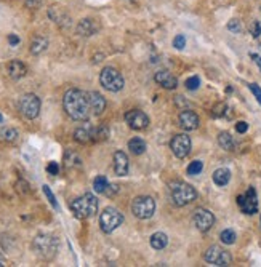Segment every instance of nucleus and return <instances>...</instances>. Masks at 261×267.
<instances>
[{
  "mask_svg": "<svg viewBox=\"0 0 261 267\" xmlns=\"http://www.w3.org/2000/svg\"><path fill=\"white\" fill-rule=\"evenodd\" d=\"M47 171L50 173L52 176H54V175H58L59 173V165L56 162H50L48 163V167H47Z\"/></svg>",
  "mask_w": 261,
  "mask_h": 267,
  "instance_id": "obj_37",
  "label": "nucleus"
},
{
  "mask_svg": "<svg viewBox=\"0 0 261 267\" xmlns=\"http://www.w3.org/2000/svg\"><path fill=\"white\" fill-rule=\"evenodd\" d=\"M199 85H201V79L197 77V75H194V77H191L186 80V88L188 90H197Z\"/></svg>",
  "mask_w": 261,
  "mask_h": 267,
  "instance_id": "obj_32",
  "label": "nucleus"
},
{
  "mask_svg": "<svg viewBox=\"0 0 261 267\" xmlns=\"http://www.w3.org/2000/svg\"><path fill=\"white\" fill-rule=\"evenodd\" d=\"M170 149L171 152L175 154V157L184 159V157H188L191 152V138L184 133L173 136V139L170 141Z\"/></svg>",
  "mask_w": 261,
  "mask_h": 267,
  "instance_id": "obj_11",
  "label": "nucleus"
},
{
  "mask_svg": "<svg viewBox=\"0 0 261 267\" xmlns=\"http://www.w3.org/2000/svg\"><path fill=\"white\" fill-rule=\"evenodd\" d=\"M218 144L221 146L224 150H232L234 149V139H232V136L229 133H219L218 134Z\"/></svg>",
  "mask_w": 261,
  "mask_h": 267,
  "instance_id": "obj_25",
  "label": "nucleus"
},
{
  "mask_svg": "<svg viewBox=\"0 0 261 267\" xmlns=\"http://www.w3.org/2000/svg\"><path fill=\"white\" fill-rule=\"evenodd\" d=\"M237 205H239V208L242 210V213H245V215H255L257 211H258L257 190L253 189V187H249L244 195H239L237 197Z\"/></svg>",
  "mask_w": 261,
  "mask_h": 267,
  "instance_id": "obj_10",
  "label": "nucleus"
},
{
  "mask_svg": "<svg viewBox=\"0 0 261 267\" xmlns=\"http://www.w3.org/2000/svg\"><path fill=\"white\" fill-rule=\"evenodd\" d=\"M128 149L133 155H141L146 152V142L141 138H133L128 141Z\"/></svg>",
  "mask_w": 261,
  "mask_h": 267,
  "instance_id": "obj_23",
  "label": "nucleus"
},
{
  "mask_svg": "<svg viewBox=\"0 0 261 267\" xmlns=\"http://www.w3.org/2000/svg\"><path fill=\"white\" fill-rule=\"evenodd\" d=\"M228 29L234 34H239L240 31H242V26H240V23L237 21V19H231V21L228 23Z\"/></svg>",
  "mask_w": 261,
  "mask_h": 267,
  "instance_id": "obj_35",
  "label": "nucleus"
},
{
  "mask_svg": "<svg viewBox=\"0 0 261 267\" xmlns=\"http://www.w3.org/2000/svg\"><path fill=\"white\" fill-rule=\"evenodd\" d=\"M236 232L234 230H231V229H226L223 230L221 234H219V240H221L224 245H232V243H236Z\"/></svg>",
  "mask_w": 261,
  "mask_h": 267,
  "instance_id": "obj_27",
  "label": "nucleus"
},
{
  "mask_svg": "<svg viewBox=\"0 0 261 267\" xmlns=\"http://www.w3.org/2000/svg\"><path fill=\"white\" fill-rule=\"evenodd\" d=\"M236 130H237V133H245L247 130H249V123H247V122H239L236 125Z\"/></svg>",
  "mask_w": 261,
  "mask_h": 267,
  "instance_id": "obj_40",
  "label": "nucleus"
},
{
  "mask_svg": "<svg viewBox=\"0 0 261 267\" xmlns=\"http://www.w3.org/2000/svg\"><path fill=\"white\" fill-rule=\"evenodd\" d=\"M250 32H252V36L258 39L261 36V21H255L252 26H250Z\"/></svg>",
  "mask_w": 261,
  "mask_h": 267,
  "instance_id": "obj_36",
  "label": "nucleus"
},
{
  "mask_svg": "<svg viewBox=\"0 0 261 267\" xmlns=\"http://www.w3.org/2000/svg\"><path fill=\"white\" fill-rule=\"evenodd\" d=\"M42 2L44 0H26V6L27 8H39Z\"/></svg>",
  "mask_w": 261,
  "mask_h": 267,
  "instance_id": "obj_39",
  "label": "nucleus"
},
{
  "mask_svg": "<svg viewBox=\"0 0 261 267\" xmlns=\"http://www.w3.org/2000/svg\"><path fill=\"white\" fill-rule=\"evenodd\" d=\"M8 42H10L11 46H16L19 42H21V40H19V37L16 36V34H10V36H8Z\"/></svg>",
  "mask_w": 261,
  "mask_h": 267,
  "instance_id": "obj_41",
  "label": "nucleus"
},
{
  "mask_svg": "<svg viewBox=\"0 0 261 267\" xmlns=\"http://www.w3.org/2000/svg\"><path fill=\"white\" fill-rule=\"evenodd\" d=\"M0 136L5 139V141H15L18 138V132L15 128H2L0 130Z\"/></svg>",
  "mask_w": 261,
  "mask_h": 267,
  "instance_id": "obj_29",
  "label": "nucleus"
},
{
  "mask_svg": "<svg viewBox=\"0 0 261 267\" xmlns=\"http://www.w3.org/2000/svg\"><path fill=\"white\" fill-rule=\"evenodd\" d=\"M74 139L80 144H87V142L93 141V128H77L74 133Z\"/></svg>",
  "mask_w": 261,
  "mask_h": 267,
  "instance_id": "obj_20",
  "label": "nucleus"
},
{
  "mask_svg": "<svg viewBox=\"0 0 261 267\" xmlns=\"http://www.w3.org/2000/svg\"><path fill=\"white\" fill-rule=\"evenodd\" d=\"M194 224L201 232H209L215 224V216L205 208H197L194 211Z\"/></svg>",
  "mask_w": 261,
  "mask_h": 267,
  "instance_id": "obj_12",
  "label": "nucleus"
},
{
  "mask_svg": "<svg viewBox=\"0 0 261 267\" xmlns=\"http://www.w3.org/2000/svg\"><path fill=\"white\" fill-rule=\"evenodd\" d=\"M2 120H3V117H2V114H0V123H2Z\"/></svg>",
  "mask_w": 261,
  "mask_h": 267,
  "instance_id": "obj_44",
  "label": "nucleus"
},
{
  "mask_svg": "<svg viewBox=\"0 0 261 267\" xmlns=\"http://www.w3.org/2000/svg\"><path fill=\"white\" fill-rule=\"evenodd\" d=\"M154 80L160 87L167 88V90H175V88L178 87V80H176V77L170 71H159V72H156Z\"/></svg>",
  "mask_w": 261,
  "mask_h": 267,
  "instance_id": "obj_15",
  "label": "nucleus"
},
{
  "mask_svg": "<svg viewBox=\"0 0 261 267\" xmlns=\"http://www.w3.org/2000/svg\"><path fill=\"white\" fill-rule=\"evenodd\" d=\"M173 46L176 50H183L184 46H186V37L181 36V34H180V36H176L173 39Z\"/></svg>",
  "mask_w": 261,
  "mask_h": 267,
  "instance_id": "obj_33",
  "label": "nucleus"
},
{
  "mask_svg": "<svg viewBox=\"0 0 261 267\" xmlns=\"http://www.w3.org/2000/svg\"><path fill=\"white\" fill-rule=\"evenodd\" d=\"M32 246L39 258L45 259V261H50V259L56 256L58 240H56V237H53L50 234H39L36 238H34Z\"/></svg>",
  "mask_w": 261,
  "mask_h": 267,
  "instance_id": "obj_4",
  "label": "nucleus"
},
{
  "mask_svg": "<svg viewBox=\"0 0 261 267\" xmlns=\"http://www.w3.org/2000/svg\"><path fill=\"white\" fill-rule=\"evenodd\" d=\"M96 31H98V24L90 18L82 19V21L77 24V34H80V36H84V37L93 36V34H96Z\"/></svg>",
  "mask_w": 261,
  "mask_h": 267,
  "instance_id": "obj_18",
  "label": "nucleus"
},
{
  "mask_svg": "<svg viewBox=\"0 0 261 267\" xmlns=\"http://www.w3.org/2000/svg\"><path fill=\"white\" fill-rule=\"evenodd\" d=\"M71 210L75 218L87 219L92 218L98 211V198L93 194H85L71 202Z\"/></svg>",
  "mask_w": 261,
  "mask_h": 267,
  "instance_id": "obj_3",
  "label": "nucleus"
},
{
  "mask_svg": "<svg viewBox=\"0 0 261 267\" xmlns=\"http://www.w3.org/2000/svg\"><path fill=\"white\" fill-rule=\"evenodd\" d=\"M128 168H130V160L125 152L117 150L114 154V171L117 176H127L128 175Z\"/></svg>",
  "mask_w": 261,
  "mask_h": 267,
  "instance_id": "obj_14",
  "label": "nucleus"
},
{
  "mask_svg": "<svg viewBox=\"0 0 261 267\" xmlns=\"http://www.w3.org/2000/svg\"><path fill=\"white\" fill-rule=\"evenodd\" d=\"M63 104H64L66 114L69 115L72 120L85 122L92 115L90 101H88V93L77 90V88H72V90L66 91Z\"/></svg>",
  "mask_w": 261,
  "mask_h": 267,
  "instance_id": "obj_1",
  "label": "nucleus"
},
{
  "mask_svg": "<svg viewBox=\"0 0 261 267\" xmlns=\"http://www.w3.org/2000/svg\"><path fill=\"white\" fill-rule=\"evenodd\" d=\"M109 136V130L107 127H98L93 128V141H104Z\"/></svg>",
  "mask_w": 261,
  "mask_h": 267,
  "instance_id": "obj_28",
  "label": "nucleus"
},
{
  "mask_svg": "<svg viewBox=\"0 0 261 267\" xmlns=\"http://www.w3.org/2000/svg\"><path fill=\"white\" fill-rule=\"evenodd\" d=\"M168 245V237L163 234V232H156L151 237V246L154 250H163Z\"/></svg>",
  "mask_w": 261,
  "mask_h": 267,
  "instance_id": "obj_22",
  "label": "nucleus"
},
{
  "mask_svg": "<svg viewBox=\"0 0 261 267\" xmlns=\"http://www.w3.org/2000/svg\"><path fill=\"white\" fill-rule=\"evenodd\" d=\"M48 48V40L44 37H36L31 42V53L32 54H40Z\"/></svg>",
  "mask_w": 261,
  "mask_h": 267,
  "instance_id": "obj_24",
  "label": "nucleus"
},
{
  "mask_svg": "<svg viewBox=\"0 0 261 267\" xmlns=\"http://www.w3.org/2000/svg\"><path fill=\"white\" fill-rule=\"evenodd\" d=\"M154 211H156V202L153 200V197L141 195V197H136L132 202V213L138 219L153 218Z\"/></svg>",
  "mask_w": 261,
  "mask_h": 267,
  "instance_id": "obj_6",
  "label": "nucleus"
},
{
  "mask_svg": "<svg viewBox=\"0 0 261 267\" xmlns=\"http://www.w3.org/2000/svg\"><path fill=\"white\" fill-rule=\"evenodd\" d=\"M205 261L209 264H213V266H219V267H226V266H231L232 263V258L231 255L226 250H223L221 246L213 245L205 251Z\"/></svg>",
  "mask_w": 261,
  "mask_h": 267,
  "instance_id": "obj_9",
  "label": "nucleus"
},
{
  "mask_svg": "<svg viewBox=\"0 0 261 267\" xmlns=\"http://www.w3.org/2000/svg\"><path fill=\"white\" fill-rule=\"evenodd\" d=\"M42 189H44V194H45L47 198H48V202L52 203V207L58 210V202H56V198H54V195H53V192H52V189L48 187V186H44Z\"/></svg>",
  "mask_w": 261,
  "mask_h": 267,
  "instance_id": "obj_31",
  "label": "nucleus"
},
{
  "mask_svg": "<svg viewBox=\"0 0 261 267\" xmlns=\"http://www.w3.org/2000/svg\"><path fill=\"white\" fill-rule=\"evenodd\" d=\"M249 88L252 90V93L255 94V98L258 99V102L261 104V88H260L257 84H250V85H249Z\"/></svg>",
  "mask_w": 261,
  "mask_h": 267,
  "instance_id": "obj_38",
  "label": "nucleus"
},
{
  "mask_svg": "<svg viewBox=\"0 0 261 267\" xmlns=\"http://www.w3.org/2000/svg\"><path fill=\"white\" fill-rule=\"evenodd\" d=\"M202 170H204V163L201 160H194V162H191V165L188 167V175H191V176L201 175Z\"/></svg>",
  "mask_w": 261,
  "mask_h": 267,
  "instance_id": "obj_30",
  "label": "nucleus"
},
{
  "mask_svg": "<svg viewBox=\"0 0 261 267\" xmlns=\"http://www.w3.org/2000/svg\"><path fill=\"white\" fill-rule=\"evenodd\" d=\"M229 179H231V171L228 168H218V170H215L213 182L216 184V186L223 187V186H226V184L229 182Z\"/></svg>",
  "mask_w": 261,
  "mask_h": 267,
  "instance_id": "obj_21",
  "label": "nucleus"
},
{
  "mask_svg": "<svg viewBox=\"0 0 261 267\" xmlns=\"http://www.w3.org/2000/svg\"><path fill=\"white\" fill-rule=\"evenodd\" d=\"M228 114V106L226 104H218V106H215V109H213V115L215 117H223V115H226Z\"/></svg>",
  "mask_w": 261,
  "mask_h": 267,
  "instance_id": "obj_34",
  "label": "nucleus"
},
{
  "mask_svg": "<svg viewBox=\"0 0 261 267\" xmlns=\"http://www.w3.org/2000/svg\"><path fill=\"white\" fill-rule=\"evenodd\" d=\"M250 58L255 61V63L258 64V67H260V71H261V56L260 54H257V53H250Z\"/></svg>",
  "mask_w": 261,
  "mask_h": 267,
  "instance_id": "obj_42",
  "label": "nucleus"
},
{
  "mask_svg": "<svg viewBox=\"0 0 261 267\" xmlns=\"http://www.w3.org/2000/svg\"><path fill=\"white\" fill-rule=\"evenodd\" d=\"M5 266V261H3V256H2V253H0V267H3Z\"/></svg>",
  "mask_w": 261,
  "mask_h": 267,
  "instance_id": "obj_43",
  "label": "nucleus"
},
{
  "mask_svg": "<svg viewBox=\"0 0 261 267\" xmlns=\"http://www.w3.org/2000/svg\"><path fill=\"white\" fill-rule=\"evenodd\" d=\"M19 112H21L26 119H36L39 112H40V99L36 96V94H24V96L19 99L18 102Z\"/></svg>",
  "mask_w": 261,
  "mask_h": 267,
  "instance_id": "obj_8",
  "label": "nucleus"
},
{
  "mask_svg": "<svg viewBox=\"0 0 261 267\" xmlns=\"http://www.w3.org/2000/svg\"><path fill=\"white\" fill-rule=\"evenodd\" d=\"M123 222V216L117 208H106L100 216V225L104 234H111Z\"/></svg>",
  "mask_w": 261,
  "mask_h": 267,
  "instance_id": "obj_7",
  "label": "nucleus"
},
{
  "mask_svg": "<svg viewBox=\"0 0 261 267\" xmlns=\"http://www.w3.org/2000/svg\"><path fill=\"white\" fill-rule=\"evenodd\" d=\"M27 74V67L21 63V61H11L8 64V75L11 79H23L24 75Z\"/></svg>",
  "mask_w": 261,
  "mask_h": 267,
  "instance_id": "obj_19",
  "label": "nucleus"
},
{
  "mask_svg": "<svg viewBox=\"0 0 261 267\" xmlns=\"http://www.w3.org/2000/svg\"><path fill=\"white\" fill-rule=\"evenodd\" d=\"M170 197L176 207H186L191 202H194L197 198L196 189L188 182L175 181L170 184Z\"/></svg>",
  "mask_w": 261,
  "mask_h": 267,
  "instance_id": "obj_2",
  "label": "nucleus"
},
{
  "mask_svg": "<svg viewBox=\"0 0 261 267\" xmlns=\"http://www.w3.org/2000/svg\"><path fill=\"white\" fill-rule=\"evenodd\" d=\"M100 84L103 85V88H106L107 91L117 93L120 91L123 85H125V80H123L122 74L114 69V67H104L100 74Z\"/></svg>",
  "mask_w": 261,
  "mask_h": 267,
  "instance_id": "obj_5",
  "label": "nucleus"
},
{
  "mask_svg": "<svg viewBox=\"0 0 261 267\" xmlns=\"http://www.w3.org/2000/svg\"><path fill=\"white\" fill-rule=\"evenodd\" d=\"M107 186H109V182H107V178H106V176H96V178H95L93 187H95L96 192L104 194V190H106Z\"/></svg>",
  "mask_w": 261,
  "mask_h": 267,
  "instance_id": "obj_26",
  "label": "nucleus"
},
{
  "mask_svg": "<svg viewBox=\"0 0 261 267\" xmlns=\"http://www.w3.org/2000/svg\"><path fill=\"white\" fill-rule=\"evenodd\" d=\"M88 101H90V109L93 115H101L106 109V99L100 93L90 91L88 93Z\"/></svg>",
  "mask_w": 261,
  "mask_h": 267,
  "instance_id": "obj_17",
  "label": "nucleus"
},
{
  "mask_svg": "<svg viewBox=\"0 0 261 267\" xmlns=\"http://www.w3.org/2000/svg\"><path fill=\"white\" fill-rule=\"evenodd\" d=\"M180 127L186 132H192V130H197L199 127V117L196 112L192 111H183L180 114Z\"/></svg>",
  "mask_w": 261,
  "mask_h": 267,
  "instance_id": "obj_16",
  "label": "nucleus"
},
{
  "mask_svg": "<svg viewBox=\"0 0 261 267\" xmlns=\"http://www.w3.org/2000/svg\"><path fill=\"white\" fill-rule=\"evenodd\" d=\"M125 122L128 123V127L132 130H136V132H140V130H144L149 127V117L144 112L141 111H128L125 114Z\"/></svg>",
  "mask_w": 261,
  "mask_h": 267,
  "instance_id": "obj_13",
  "label": "nucleus"
}]
</instances>
